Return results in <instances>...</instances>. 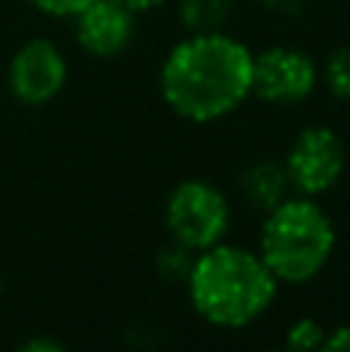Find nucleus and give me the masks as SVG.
Returning <instances> with one entry per match:
<instances>
[{"label": "nucleus", "instance_id": "1", "mask_svg": "<svg viewBox=\"0 0 350 352\" xmlns=\"http://www.w3.org/2000/svg\"><path fill=\"white\" fill-rule=\"evenodd\" d=\"M254 53L227 31H189L158 72L165 105L192 124L233 115L251 96Z\"/></svg>", "mask_w": 350, "mask_h": 352}, {"label": "nucleus", "instance_id": "8", "mask_svg": "<svg viewBox=\"0 0 350 352\" xmlns=\"http://www.w3.org/2000/svg\"><path fill=\"white\" fill-rule=\"evenodd\" d=\"M136 12L121 6L118 0H90L74 22V41L87 56L115 59L134 43L136 37Z\"/></svg>", "mask_w": 350, "mask_h": 352}, {"label": "nucleus", "instance_id": "9", "mask_svg": "<svg viewBox=\"0 0 350 352\" xmlns=\"http://www.w3.org/2000/svg\"><path fill=\"white\" fill-rule=\"evenodd\" d=\"M242 186V195L245 201H251L258 210H270L276 207L282 198L291 195V186H289V176H285V167L276 164V161H258L251 164L239 179Z\"/></svg>", "mask_w": 350, "mask_h": 352}, {"label": "nucleus", "instance_id": "12", "mask_svg": "<svg viewBox=\"0 0 350 352\" xmlns=\"http://www.w3.org/2000/svg\"><path fill=\"white\" fill-rule=\"evenodd\" d=\"M192 260H196V254H192L189 248L171 241L158 256V272L165 275L167 281H186V275H189V269H192Z\"/></svg>", "mask_w": 350, "mask_h": 352}, {"label": "nucleus", "instance_id": "10", "mask_svg": "<svg viewBox=\"0 0 350 352\" xmlns=\"http://www.w3.org/2000/svg\"><path fill=\"white\" fill-rule=\"evenodd\" d=\"M236 0H180V22L186 31H220Z\"/></svg>", "mask_w": 350, "mask_h": 352}, {"label": "nucleus", "instance_id": "3", "mask_svg": "<svg viewBox=\"0 0 350 352\" xmlns=\"http://www.w3.org/2000/svg\"><path fill=\"white\" fill-rule=\"evenodd\" d=\"M335 223L316 198L289 195L264 213L258 254L279 285H307L335 254Z\"/></svg>", "mask_w": 350, "mask_h": 352}, {"label": "nucleus", "instance_id": "7", "mask_svg": "<svg viewBox=\"0 0 350 352\" xmlns=\"http://www.w3.org/2000/svg\"><path fill=\"white\" fill-rule=\"evenodd\" d=\"M65 80L68 62L62 56V50L47 37L25 41L12 53L10 68H6V87H10L12 99L19 105H28V109L53 102L62 93Z\"/></svg>", "mask_w": 350, "mask_h": 352}, {"label": "nucleus", "instance_id": "17", "mask_svg": "<svg viewBox=\"0 0 350 352\" xmlns=\"http://www.w3.org/2000/svg\"><path fill=\"white\" fill-rule=\"evenodd\" d=\"M121 6H127L130 12H136V16H143V12L149 10H158L161 3H167V0H118Z\"/></svg>", "mask_w": 350, "mask_h": 352}, {"label": "nucleus", "instance_id": "16", "mask_svg": "<svg viewBox=\"0 0 350 352\" xmlns=\"http://www.w3.org/2000/svg\"><path fill=\"white\" fill-rule=\"evenodd\" d=\"M22 349L25 352H59L62 343L53 340V337H31V340L22 343Z\"/></svg>", "mask_w": 350, "mask_h": 352}, {"label": "nucleus", "instance_id": "13", "mask_svg": "<svg viewBox=\"0 0 350 352\" xmlns=\"http://www.w3.org/2000/svg\"><path fill=\"white\" fill-rule=\"evenodd\" d=\"M285 343H289L291 349H298V352L322 349V343H326V328H322L316 318H298V322L289 328Z\"/></svg>", "mask_w": 350, "mask_h": 352}, {"label": "nucleus", "instance_id": "15", "mask_svg": "<svg viewBox=\"0 0 350 352\" xmlns=\"http://www.w3.org/2000/svg\"><path fill=\"white\" fill-rule=\"evenodd\" d=\"M322 349H329V352H350V324H338L332 334H326Z\"/></svg>", "mask_w": 350, "mask_h": 352}, {"label": "nucleus", "instance_id": "4", "mask_svg": "<svg viewBox=\"0 0 350 352\" xmlns=\"http://www.w3.org/2000/svg\"><path fill=\"white\" fill-rule=\"evenodd\" d=\"M233 207L227 195L208 179H183L171 188L165 201V229L171 241L189 248L192 254L214 248L229 232Z\"/></svg>", "mask_w": 350, "mask_h": 352}, {"label": "nucleus", "instance_id": "18", "mask_svg": "<svg viewBox=\"0 0 350 352\" xmlns=\"http://www.w3.org/2000/svg\"><path fill=\"white\" fill-rule=\"evenodd\" d=\"M0 294H3V281H0Z\"/></svg>", "mask_w": 350, "mask_h": 352}, {"label": "nucleus", "instance_id": "14", "mask_svg": "<svg viewBox=\"0 0 350 352\" xmlns=\"http://www.w3.org/2000/svg\"><path fill=\"white\" fill-rule=\"evenodd\" d=\"M34 10H41L43 16L53 19H74L81 10H84L90 0H28Z\"/></svg>", "mask_w": 350, "mask_h": 352}, {"label": "nucleus", "instance_id": "11", "mask_svg": "<svg viewBox=\"0 0 350 352\" xmlns=\"http://www.w3.org/2000/svg\"><path fill=\"white\" fill-rule=\"evenodd\" d=\"M322 80H326L329 93L338 99L350 102V43L338 47L326 62V72H322Z\"/></svg>", "mask_w": 350, "mask_h": 352}, {"label": "nucleus", "instance_id": "5", "mask_svg": "<svg viewBox=\"0 0 350 352\" xmlns=\"http://www.w3.org/2000/svg\"><path fill=\"white\" fill-rule=\"evenodd\" d=\"M282 167L295 195H307V198L326 195L344 176L347 167L344 142L332 127H322V124L304 127L289 146Z\"/></svg>", "mask_w": 350, "mask_h": 352}, {"label": "nucleus", "instance_id": "6", "mask_svg": "<svg viewBox=\"0 0 350 352\" xmlns=\"http://www.w3.org/2000/svg\"><path fill=\"white\" fill-rule=\"evenodd\" d=\"M320 84L313 56L298 47H267L251 62V96L270 105L304 102Z\"/></svg>", "mask_w": 350, "mask_h": 352}, {"label": "nucleus", "instance_id": "2", "mask_svg": "<svg viewBox=\"0 0 350 352\" xmlns=\"http://www.w3.org/2000/svg\"><path fill=\"white\" fill-rule=\"evenodd\" d=\"M186 294L198 316L214 328H248L273 306L276 275L258 250L239 244H214L196 254L186 275Z\"/></svg>", "mask_w": 350, "mask_h": 352}]
</instances>
